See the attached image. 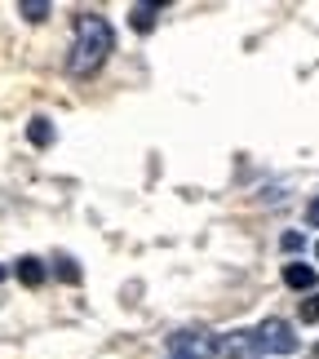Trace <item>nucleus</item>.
I'll list each match as a JSON object with an SVG mask.
<instances>
[{
    "mask_svg": "<svg viewBox=\"0 0 319 359\" xmlns=\"http://www.w3.org/2000/svg\"><path fill=\"white\" fill-rule=\"evenodd\" d=\"M111 49H116V32H111V22L102 18V13H93V9H80L76 13L72 53H67V72H72L76 80L98 76L102 62L111 58Z\"/></svg>",
    "mask_w": 319,
    "mask_h": 359,
    "instance_id": "obj_1",
    "label": "nucleus"
},
{
    "mask_svg": "<svg viewBox=\"0 0 319 359\" xmlns=\"http://www.w3.org/2000/svg\"><path fill=\"white\" fill-rule=\"evenodd\" d=\"M169 355L173 359H217V337L204 328H182L169 333Z\"/></svg>",
    "mask_w": 319,
    "mask_h": 359,
    "instance_id": "obj_2",
    "label": "nucleus"
},
{
    "mask_svg": "<svg viewBox=\"0 0 319 359\" xmlns=\"http://www.w3.org/2000/svg\"><path fill=\"white\" fill-rule=\"evenodd\" d=\"M257 341H262V351H266V355H293L301 346L297 333L284 320H262L257 324Z\"/></svg>",
    "mask_w": 319,
    "mask_h": 359,
    "instance_id": "obj_3",
    "label": "nucleus"
},
{
    "mask_svg": "<svg viewBox=\"0 0 319 359\" xmlns=\"http://www.w3.org/2000/svg\"><path fill=\"white\" fill-rule=\"evenodd\" d=\"M217 355L222 359H262L266 351L257 341V328H235V333L217 337Z\"/></svg>",
    "mask_w": 319,
    "mask_h": 359,
    "instance_id": "obj_4",
    "label": "nucleus"
},
{
    "mask_svg": "<svg viewBox=\"0 0 319 359\" xmlns=\"http://www.w3.org/2000/svg\"><path fill=\"white\" fill-rule=\"evenodd\" d=\"M13 275H18L27 288H40V284H45V262H40V257H18Z\"/></svg>",
    "mask_w": 319,
    "mask_h": 359,
    "instance_id": "obj_5",
    "label": "nucleus"
},
{
    "mask_svg": "<svg viewBox=\"0 0 319 359\" xmlns=\"http://www.w3.org/2000/svg\"><path fill=\"white\" fill-rule=\"evenodd\" d=\"M284 284L288 288H315V266H306V262H288V266H284Z\"/></svg>",
    "mask_w": 319,
    "mask_h": 359,
    "instance_id": "obj_6",
    "label": "nucleus"
},
{
    "mask_svg": "<svg viewBox=\"0 0 319 359\" xmlns=\"http://www.w3.org/2000/svg\"><path fill=\"white\" fill-rule=\"evenodd\" d=\"M156 13H160V5H133L129 9V27L133 32H151V27H156Z\"/></svg>",
    "mask_w": 319,
    "mask_h": 359,
    "instance_id": "obj_7",
    "label": "nucleus"
},
{
    "mask_svg": "<svg viewBox=\"0 0 319 359\" xmlns=\"http://www.w3.org/2000/svg\"><path fill=\"white\" fill-rule=\"evenodd\" d=\"M27 137H32V147H49L53 142V124L45 116H36L32 124H27Z\"/></svg>",
    "mask_w": 319,
    "mask_h": 359,
    "instance_id": "obj_8",
    "label": "nucleus"
},
{
    "mask_svg": "<svg viewBox=\"0 0 319 359\" xmlns=\"http://www.w3.org/2000/svg\"><path fill=\"white\" fill-rule=\"evenodd\" d=\"M18 13H22L27 22H45V18H49V5H45V0H22Z\"/></svg>",
    "mask_w": 319,
    "mask_h": 359,
    "instance_id": "obj_9",
    "label": "nucleus"
},
{
    "mask_svg": "<svg viewBox=\"0 0 319 359\" xmlns=\"http://www.w3.org/2000/svg\"><path fill=\"white\" fill-rule=\"evenodd\" d=\"M53 271H58V280H67V284H80V266H76L72 257H58V266H53Z\"/></svg>",
    "mask_w": 319,
    "mask_h": 359,
    "instance_id": "obj_10",
    "label": "nucleus"
},
{
    "mask_svg": "<svg viewBox=\"0 0 319 359\" xmlns=\"http://www.w3.org/2000/svg\"><path fill=\"white\" fill-rule=\"evenodd\" d=\"M301 320H306V324L319 320V297H306V302H301Z\"/></svg>",
    "mask_w": 319,
    "mask_h": 359,
    "instance_id": "obj_11",
    "label": "nucleus"
},
{
    "mask_svg": "<svg viewBox=\"0 0 319 359\" xmlns=\"http://www.w3.org/2000/svg\"><path fill=\"white\" fill-rule=\"evenodd\" d=\"M306 222H311V226H319V196L311 200V209H306Z\"/></svg>",
    "mask_w": 319,
    "mask_h": 359,
    "instance_id": "obj_12",
    "label": "nucleus"
},
{
    "mask_svg": "<svg viewBox=\"0 0 319 359\" xmlns=\"http://www.w3.org/2000/svg\"><path fill=\"white\" fill-rule=\"evenodd\" d=\"M284 248H288V253H297V248H301V236H297V231H293V236H284Z\"/></svg>",
    "mask_w": 319,
    "mask_h": 359,
    "instance_id": "obj_13",
    "label": "nucleus"
},
{
    "mask_svg": "<svg viewBox=\"0 0 319 359\" xmlns=\"http://www.w3.org/2000/svg\"><path fill=\"white\" fill-rule=\"evenodd\" d=\"M315 257H319V244H315Z\"/></svg>",
    "mask_w": 319,
    "mask_h": 359,
    "instance_id": "obj_14",
    "label": "nucleus"
},
{
    "mask_svg": "<svg viewBox=\"0 0 319 359\" xmlns=\"http://www.w3.org/2000/svg\"><path fill=\"white\" fill-rule=\"evenodd\" d=\"M0 280H5V271H0Z\"/></svg>",
    "mask_w": 319,
    "mask_h": 359,
    "instance_id": "obj_15",
    "label": "nucleus"
},
{
    "mask_svg": "<svg viewBox=\"0 0 319 359\" xmlns=\"http://www.w3.org/2000/svg\"><path fill=\"white\" fill-rule=\"evenodd\" d=\"M315 355H319V346H315Z\"/></svg>",
    "mask_w": 319,
    "mask_h": 359,
    "instance_id": "obj_16",
    "label": "nucleus"
}]
</instances>
